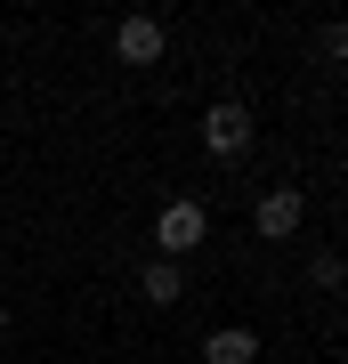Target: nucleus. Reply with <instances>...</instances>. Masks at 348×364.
I'll list each match as a JSON object with an SVG mask.
<instances>
[{"instance_id":"1","label":"nucleus","mask_w":348,"mask_h":364,"mask_svg":"<svg viewBox=\"0 0 348 364\" xmlns=\"http://www.w3.org/2000/svg\"><path fill=\"white\" fill-rule=\"evenodd\" d=\"M203 235H211V210L194 203V195H170V203L154 210V251H162V259H186Z\"/></svg>"},{"instance_id":"2","label":"nucleus","mask_w":348,"mask_h":364,"mask_svg":"<svg viewBox=\"0 0 348 364\" xmlns=\"http://www.w3.org/2000/svg\"><path fill=\"white\" fill-rule=\"evenodd\" d=\"M300 219H308V195H300V186H268V195L251 203V227L268 235V243H284V235H300Z\"/></svg>"},{"instance_id":"3","label":"nucleus","mask_w":348,"mask_h":364,"mask_svg":"<svg viewBox=\"0 0 348 364\" xmlns=\"http://www.w3.org/2000/svg\"><path fill=\"white\" fill-rule=\"evenodd\" d=\"M203 146H211V154H219V162L251 154V114H243V105H235V97H219V105H211V114H203Z\"/></svg>"},{"instance_id":"4","label":"nucleus","mask_w":348,"mask_h":364,"mask_svg":"<svg viewBox=\"0 0 348 364\" xmlns=\"http://www.w3.org/2000/svg\"><path fill=\"white\" fill-rule=\"evenodd\" d=\"M162 49H170V41H162V16H122V25H114V57H122V65H162Z\"/></svg>"},{"instance_id":"5","label":"nucleus","mask_w":348,"mask_h":364,"mask_svg":"<svg viewBox=\"0 0 348 364\" xmlns=\"http://www.w3.org/2000/svg\"><path fill=\"white\" fill-rule=\"evenodd\" d=\"M203 356L211 364H259V332L251 324H219V332L203 340Z\"/></svg>"},{"instance_id":"6","label":"nucleus","mask_w":348,"mask_h":364,"mask_svg":"<svg viewBox=\"0 0 348 364\" xmlns=\"http://www.w3.org/2000/svg\"><path fill=\"white\" fill-rule=\"evenodd\" d=\"M138 291L154 299V308H170V299L186 291V267H179V259H146V275H138Z\"/></svg>"},{"instance_id":"7","label":"nucleus","mask_w":348,"mask_h":364,"mask_svg":"<svg viewBox=\"0 0 348 364\" xmlns=\"http://www.w3.org/2000/svg\"><path fill=\"white\" fill-rule=\"evenodd\" d=\"M0 332H9V308H0Z\"/></svg>"}]
</instances>
